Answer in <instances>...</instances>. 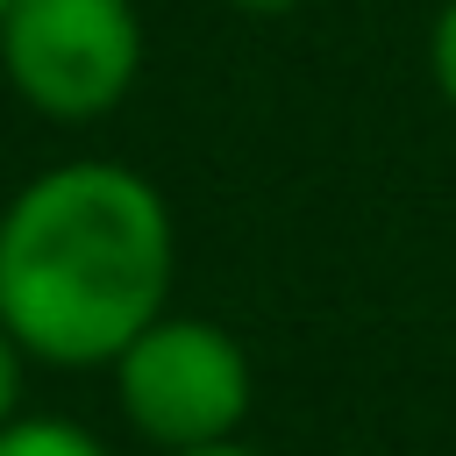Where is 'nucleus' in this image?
<instances>
[{
    "mask_svg": "<svg viewBox=\"0 0 456 456\" xmlns=\"http://www.w3.org/2000/svg\"><path fill=\"white\" fill-rule=\"evenodd\" d=\"M0 456H107V449L71 420H7L0 428Z\"/></svg>",
    "mask_w": 456,
    "mask_h": 456,
    "instance_id": "4",
    "label": "nucleus"
},
{
    "mask_svg": "<svg viewBox=\"0 0 456 456\" xmlns=\"http://www.w3.org/2000/svg\"><path fill=\"white\" fill-rule=\"evenodd\" d=\"M171 207L128 164H57L0 214V328L21 356L114 363L171 292Z\"/></svg>",
    "mask_w": 456,
    "mask_h": 456,
    "instance_id": "1",
    "label": "nucleus"
},
{
    "mask_svg": "<svg viewBox=\"0 0 456 456\" xmlns=\"http://www.w3.org/2000/svg\"><path fill=\"white\" fill-rule=\"evenodd\" d=\"M7 86L50 121H100L142 71V21L128 0H7Z\"/></svg>",
    "mask_w": 456,
    "mask_h": 456,
    "instance_id": "3",
    "label": "nucleus"
},
{
    "mask_svg": "<svg viewBox=\"0 0 456 456\" xmlns=\"http://www.w3.org/2000/svg\"><path fill=\"white\" fill-rule=\"evenodd\" d=\"M221 7H235V14H264V21H278V14H299L306 0H221Z\"/></svg>",
    "mask_w": 456,
    "mask_h": 456,
    "instance_id": "7",
    "label": "nucleus"
},
{
    "mask_svg": "<svg viewBox=\"0 0 456 456\" xmlns=\"http://www.w3.org/2000/svg\"><path fill=\"white\" fill-rule=\"evenodd\" d=\"M428 78H435V93L456 114V0H442L435 21H428Z\"/></svg>",
    "mask_w": 456,
    "mask_h": 456,
    "instance_id": "5",
    "label": "nucleus"
},
{
    "mask_svg": "<svg viewBox=\"0 0 456 456\" xmlns=\"http://www.w3.org/2000/svg\"><path fill=\"white\" fill-rule=\"evenodd\" d=\"M14 399H21V342L0 328V428L14 420Z\"/></svg>",
    "mask_w": 456,
    "mask_h": 456,
    "instance_id": "6",
    "label": "nucleus"
},
{
    "mask_svg": "<svg viewBox=\"0 0 456 456\" xmlns=\"http://www.w3.org/2000/svg\"><path fill=\"white\" fill-rule=\"evenodd\" d=\"M171 456H264V449H249V442H214V449H171Z\"/></svg>",
    "mask_w": 456,
    "mask_h": 456,
    "instance_id": "8",
    "label": "nucleus"
},
{
    "mask_svg": "<svg viewBox=\"0 0 456 456\" xmlns=\"http://www.w3.org/2000/svg\"><path fill=\"white\" fill-rule=\"evenodd\" d=\"M0 14H7V0H0Z\"/></svg>",
    "mask_w": 456,
    "mask_h": 456,
    "instance_id": "9",
    "label": "nucleus"
},
{
    "mask_svg": "<svg viewBox=\"0 0 456 456\" xmlns=\"http://www.w3.org/2000/svg\"><path fill=\"white\" fill-rule=\"evenodd\" d=\"M121 413L142 442L171 449H214L235 442L249 413V356L221 321L200 314H157L121 356H114Z\"/></svg>",
    "mask_w": 456,
    "mask_h": 456,
    "instance_id": "2",
    "label": "nucleus"
}]
</instances>
